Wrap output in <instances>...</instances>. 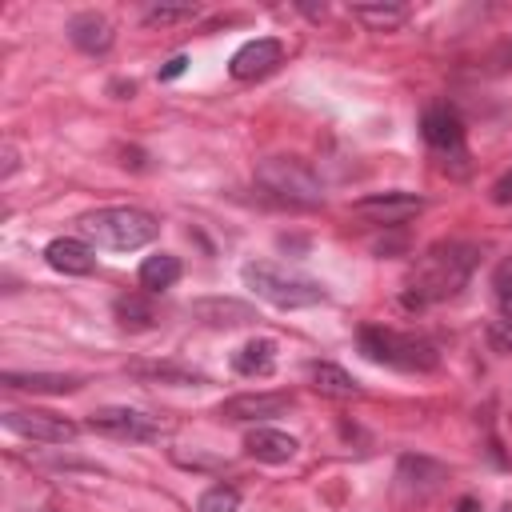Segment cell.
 <instances>
[{"mask_svg": "<svg viewBox=\"0 0 512 512\" xmlns=\"http://www.w3.org/2000/svg\"><path fill=\"white\" fill-rule=\"evenodd\" d=\"M492 292H496V304L504 316H512V252L492 268Z\"/></svg>", "mask_w": 512, "mask_h": 512, "instance_id": "d4e9b609", "label": "cell"}, {"mask_svg": "<svg viewBox=\"0 0 512 512\" xmlns=\"http://www.w3.org/2000/svg\"><path fill=\"white\" fill-rule=\"evenodd\" d=\"M424 212V200L412 192H372L352 204V216L372 224V228H400Z\"/></svg>", "mask_w": 512, "mask_h": 512, "instance_id": "52a82bcc", "label": "cell"}, {"mask_svg": "<svg viewBox=\"0 0 512 512\" xmlns=\"http://www.w3.org/2000/svg\"><path fill=\"white\" fill-rule=\"evenodd\" d=\"M0 380L8 388H16V392H52V396L76 392L84 384L80 376H60V372H4Z\"/></svg>", "mask_w": 512, "mask_h": 512, "instance_id": "e0dca14e", "label": "cell"}, {"mask_svg": "<svg viewBox=\"0 0 512 512\" xmlns=\"http://www.w3.org/2000/svg\"><path fill=\"white\" fill-rule=\"evenodd\" d=\"M232 368H236L240 376H272V372H276V340L256 336V340L240 344V348L232 352Z\"/></svg>", "mask_w": 512, "mask_h": 512, "instance_id": "2e32d148", "label": "cell"}, {"mask_svg": "<svg viewBox=\"0 0 512 512\" xmlns=\"http://www.w3.org/2000/svg\"><path fill=\"white\" fill-rule=\"evenodd\" d=\"M488 200H492L496 208H508V204H512V172H504V176L488 188Z\"/></svg>", "mask_w": 512, "mask_h": 512, "instance_id": "484cf974", "label": "cell"}, {"mask_svg": "<svg viewBox=\"0 0 512 512\" xmlns=\"http://www.w3.org/2000/svg\"><path fill=\"white\" fill-rule=\"evenodd\" d=\"M280 60H284V44H280L276 36H256V40H248V44H240V48L232 52L228 72H232V80H260V76H268Z\"/></svg>", "mask_w": 512, "mask_h": 512, "instance_id": "30bf717a", "label": "cell"}, {"mask_svg": "<svg viewBox=\"0 0 512 512\" xmlns=\"http://www.w3.org/2000/svg\"><path fill=\"white\" fill-rule=\"evenodd\" d=\"M68 40L80 52H92L96 56V52H108L112 48L116 32H112V20L104 12H80V16L68 20Z\"/></svg>", "mask_w": 512, "mask_h": 512, "instance_id": "5bb4252c", "label": "cell"}, {"mask_svg": "<svg viewBox=\"0 0 512 512\" xmlns=\"http://www.w3.org/2000/svg\"><path fill=\"white\" fill-rule=\"evenodd\" d=\"M196 512H240V492L232 484H212L196 500Z\"/></svg>", "mask_w": 512, "mask_h": 512, "instance_id": "cb8c5ba5", "label": "cell"}, {"mask_svg": "<svg viewBox=\"0 0 512 512\" xmlns=\"http://www.w3.org/2000/svg\"><path fill=\"white\" fill-rule=\"evenodd\" d=\"M200 16L196 4H156L144 12V24L148 28H172V24H192Z\"/></svg>", "mask_w": 512, "mask_h": 512, "instance_id": "603a6c76", "label": "cell"}, {"mask_svg": "<svg viewBox=\"0 0 512 512\" xmlns=\"http://www.w3.org/2000/svg\"><path fill=\"white\" fill-rule=\"evenodd\" d=\"M472 268H476V248H472V244L440 240V244L424 248V256L412 264V272H408V280H404L408 304L424 308V304L452 300V296L472 280Z\"/></svg>", "mask_w": 512, "mask_h": 512, "instance_id": "6da1fadb", "label": "cell"}, {"mask_svg": "<svg viewBox=\"0 0 512 512\" xmlns=\"http://www.w3.org/2000/svg\"><path fill=\"white\" fill-rule=\"evenodd\" d=\"M308 380H312V388H316L320 396H332V400H352V396H360V384H356L344 368H336V364H328V360L308 364Z\"/></svg>", "mask_w": 512, "mask_h": 512, "instance_id": "d6986e66", "label": "cell"}, {"mask_svg": "<svg viewBox=\"0 0 512 512\" xmlns=\"http://www.w3.org/2000/svg\"><path fill=\"white\" fill-rule=\"evenodd\" d=\"M88 428L100 436H112V440H160V432H164V424L156 416H148L140 408H120V404L96 408L88 416Z\"/></svg>", "mask_w": 512, "mask_h": 512, "instance_id": "ba28073f", "label": "cell"}, {"mask_svg": "<svg viewBox=\"0 0 512 512\" xmlns=\"http://www.w3.org/2000/svg\"><path fill=\"white\" fill-rule=\"evenodd\" d=\"M80 232H84L92 244H100V248L132 252V248L152 244L156 232H160V224H156L152 212L120 204V208H96V212H84V216H80Z\"/></svg>", "mask_w": 512, "mask_h": 512, "instance_id": "7a4b0ae2", "label": "cell"}, {"mask_svg": "<svg viewBox=\"0 0 512 512\" xmlns=\"http://www.w3.org/2000/svg\"><path fill=\"white\" fill-rule=\"evenodd\" d=\"M352 16L368 32H396V28L408 24V8L404 4H384V0H376V4H352Z\"/></svg>", "mask_w": 512, "mask_h": 512, "instance_id": "ffe728a7", "label": "cell"}, {"mask_svg": "<svg viewBox=\"0 0 512 512\" xmlns=\"http://www.w3.org/2000/svg\"><path fill=\"white\" fill-rule=\"evenodd\" d=\"M296 448H300L296 436H288L280 428H252L244 436V452L252 460H260V464H288L296 456Z\"/></svg>", "mask_w": 512, "mask_h": 512, "instance_id": "9a60e30c", "label": "cell"}, {"mask_svg": "<svg viewBox=\"0 0 512 512\" xmlns=\"http://www.w3.org/2000/svg\"><path fill=\"white\" fill-rule=\"evenodd\" d=\"M188 312L208 328H244L256 320V308L236 296H200L188 304Z\"/></svg>", "mask_w": 512, "mask_h": 512, "instance_id": "8fae6325", "label": "cell"}, {"mask_svg": "<svg viewBox=\"0 0 512 512\" xmlns=\"http://www.w3.org/2000/svg\"><path fill=\"white\" fill-rule=\"evenodd\" d=\"M128 372L140 376V380H152V384H180V388L208 384L204 372H192V368H184V364H168V360H156V364H148V360H132Z\"/></svg>", "mask_w": 512, "mask_h": 512, "instance_id": "ac0fdd59", "label": "cell"}, {"mask_svg": "<svg viewBox=\"0 0 512 512\" xmlns=\"http://www.w3.org/2000/svg\"><path fill=\"white\" fill-rule=\"evenodd\" d=\"M500 512H512V504H504V508H500Z\"/></svg>", "mask_w": 512, "mask_h": 512, "instance_id": "f1b7e54d", "label": "cell"}, {"mask_svg": "<svg viewBox=\"0 0 512 512\" xmlns=\"http://www.w3.org/2000/svg\"><path fill=\"white\" fill-rule=\"evenodd\" d=\"M420 132H424V140H428L436 152H456V156H464V120H460V112H456L448 100H436V104L424 108Z\"/></svg>", "mask_w": 512, "mask_h": 512, "instance_id": "9c48e42d", "label": "cell"}, {"mask_svg": "<svg viewBox=\"0 0 512 512\" xmlns=\"http://www.w3.org/2000/svg\"><path fill=\"white\" fill-rule=\"evenodd\" d=\"M44 260H48V268H56L64 276H88L96 268V248L80 236H56L44 248Z\"/></svg>", "mask_w": 512, "mask_h": 512, "instance_id": "4fadbf2b", "label": "cell"}, {"mask_svg": "<svg viewBox=\"0 0 512 512\" xmlns=\"http://www.w3.org/2000/svg\"><path fill=\"white\" fill-rule=\"evenodd\" d=\"M360 352L372 364H388V368H400V372H432L440 364V352L428 340L408 336V332H392V328H380V324L360 328Z\"/></svg>", "mask_w": 512, "mask_h": 512, "instance_id": "277c9868", "label": "cell"}, {"mask_svg": "<svg viewBox=\"0 0 512 512\" xmlns=\"http://www.w3.org/2000/svg\"><path fill=\"white\" fill-rule=\"evenodd\" d=\"M288 408H292L288 392H240V396H228L220 404V416L224 420H272Z\"/></svg>", "mask_w": 512, "mask_h": 512, "instance_id": "7c38bea8", "label": "cell"}, {"mask_svg": "<svg viewBox=\"0 0 512 512\" xmlns=\"http://www.w3.org/2000/svg\"><path fill=\"white\" fill-rule=\"evenodd\" d=\"M116 320H120V328H128V332H144V328L156 324V312H152V304H148L144 296H120V300H116Z\"/></svg>", "mask_w": 512, "mask_h": 512, "instance_id": "7402d4cb", "label": "cell"}, {"mask_svg": "<svg viewBox=\"0 0 512 512\" xmlns=\"http://www.w3.org/2000/svg\"><path fill=\"white\" fill-rule=\"evenodd\" d=\"M184 68H188V56H172V60L160 68V80H176Z\"/></svg>", "mask_w": 512, "mask_h": 512, "instance_id": "4316f807", "label": "cell"}, {"mask_svg": "<svg viewBox=\"0 0 512 512\" xmlns=\"http://www.w3.org/2000/svg\"><path fill=\"white\" fill-rule=\"evenodd\" d=\"M256 184L264 192H272L276 200L292 204V208H320L324 204V188L316 180V172L296 160V156H268L256 168Z\"/></svg>", "mask_w": 512, "mask_h": 512, "instance_id": "5b68a950", "label": "cell"}, {"mask_svg": "<svg viewBox=\"0 0 512 512\" xmlns=\"http://www.w3.org/2000/svg\"><path fill=\"white\" fill-rule=\"evenodd\" d=\"M176 280H180V260L172 252H156L140 264V288H148V292H164Z\"/></svg>", "mask_w": 512, "mask_h": 512, "instance_id": "44dd1931", "label": "cell"}, {"mask_svg": "<svg viewBox=\"0 0 512 512\" xmlns=\"http://www.w3.org/2000/svg\"><path fill=\"white\" fill-rule=\"evenodd\" d=\"M4 428L12 436L36 440V444H72L76 432H80L68 416H56V412H44V408H12V412H4Z\"/></svg>", "mask_w": 512, "mask_h": 512, "instance_id": "8992f818", "label": "cell"}, {"mask_svg": "<svg viewBox=\"0 0 512 512\" xmlns=\"http://www.w3.org/2000/svg\"><path fill=\"white\" fill-rule=\"evenodd\" d=\"M456 512H476V500H472V496H464V500L456 504Z\"/></svg>", "mask_w": 512, "mask_h": 512, "instance_id": "83f0119b", "label": "cell"}, {"mask_svg": "<svg viewBox=\"0 0 512 512\" xmlns=\"http://www.w3.org/2000/svg\"><path fill=\"white\" fill-rule=\"evenodd\" d=\"M240 280H244L260 300H268L272 308H284V312H292V308H312V304H320V300L328 296L316 280H308V276H300V272H288V268H280V264H272V260H248V264L240 268Z\"/></svg>", "mask_w": 512, "mask_h": 512, "instance_id": "3957f363", "label": "cell"}]
</instances>
